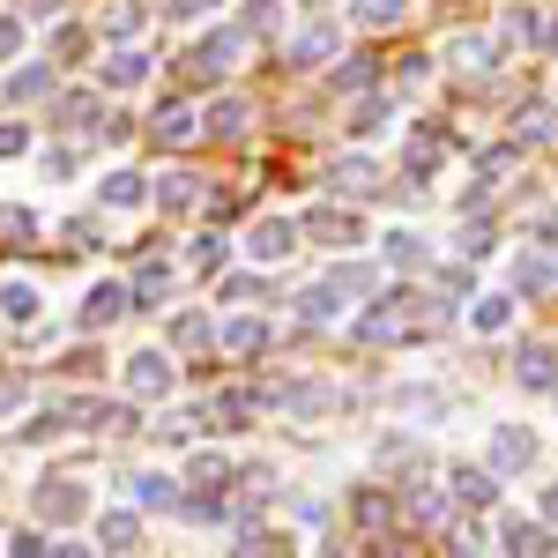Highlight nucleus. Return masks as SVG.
Wrapping results in <instances>:
<instances>
[{"mask_svg": "<svg viewBox=\"0 0 558 558\" xmlns=\"http://www.w3.org/2000/svg\"><path fill=\"white\" fill-rule=\"evenodd\" d=\"M97 544L105 551H142V514L134 507H105L97 514Z\"/></svg>", "mask_w": 558, "mask_h": 558, "instance_id": "obj_13", "label": "nucleus"}, {"mask_svg": "<svg viewBox=\"0 0 558 558\" xmlns=\"http://www.w3.org/2000/svg\"><path fill=\"white\" fill-rule=\"evenodd\" d=\"M45 179H75V149H45Z\"/></svg>", "mask_w": 558, "mask_h": 558, "instance_id": "obj_53", "label": "nucleus"}, {"mask_svg": "<svg viewBox=\"0 0 558 558\" xmlns=\"http://www.w3.org/2000/svg\"><path fill=\"white\" fill-rule=\"evenodd\" d=\"M544 521H558V484H544Z\"/></svg>", "mask_w": 558, "mask_h": 558, "instance_id": "obj_58", "label": "nucleus"}, {"mask_svg": "<svg viewBox=\"0 0 558 558\" xmlns=\"http://www.w3.org/2000/svg\"><path fill=\"white\" fill-rule=\"evenodd\" d=\"M268 410H283V417H320V410H336V387L328 380H291V387H268Z\"/></svg>", "mask_w": 558, "mask_h": 558, "instance_id": "obj_6", "label": "nucleus"}, {"mask_svg": "<svg viewBox=\"0 0 558 558\" xmlns=\"http://www.w3.org/2000/svg\"><path fill=\"white\" fill-rule=\"evenodd\" d=\"M410 15V0H350V23L357 31H395Z\"/></svg>", "mask_w": 558, "mask_h": 558, "instance_id": "obj_26", "label": "nucleus"}, {"mask_svg": "<svg viewBox=\"0 0 558 558\" xmlns=\"http://www.w3.org/2000/svg\"><path fill=\"white\" fill-rule=\"evenodd\" d=\"M128 499L142 507V514H179V499H186V492H179L172 470H134L128 476Z\"/></svg>", "mask_w": 558, "mask_h": 558, "instance_id": "obj_8", "label": "nucleus"}, {"mask_svg": "<svg viewBox=\"0 0 558 558\" xmlns=\"http://www.w3.org/2000/svg\"><path fill=\"white\" fill-rule=\"evenodd\" d=\"M52 128H97L105 120V105H97V89H68V97H52V112H45Z\"/></svg>", "mask_w": 558, "mask_h": 558, "instance_id": "obj_20", "label": "nucleus"}, {"mask_svg": "<svg viewBox=\"0 0 558 558\" xmlns=\"http://www.w3.org/2000/svg\"><path fill=\"white\" fill-rule=\"evenodd\" d=\"M239 52H246V31H209V38H194V52H186V75L216 83L223 68H239Z\"/></svg>", "mask_w": 558, "mask_h": 558, "instance_id": "obj_4", "label": "nucleus"}, {"mask_svg": "<svg viewBox=\"0 0 558 558\" xmlns=\"http://www.w3.org/2000/svg\"><path fill=\"white\" fill-rule=\"evenodd\" d=\"M202 425H209V410H179V417H157V425H149V432H157L165 447H186V439H194V432H202Z\"/></svg>", "mask_w": 558, "mask_h": 558, "instance_id": "obj_37", "label": "nucleus"}, {"mask_svg": "<svg viewBox=\"0 0 558 558\" xmlns=\"http://www.w3.org/2000/svg\"><path fill=\"white\" fill-rule=\"evenodd\" d=\"M365 179H373L365 157H343V165H336V186H350V194H365Z\"/></svg>", "mask_w": 558, "mask_h": 558, "instance_id": "obj_50", "label": "nucleus"}, {"mask_svg": "<svg viewBox=\"0 0 558 558\" xmlns=\"http://www.w3.org/2000/svg\"><path fill=\"white\" fill-rule=\"evenodd\" d=\"M60 239L83 254V246H97V223H89V216H75V223H60Z\"/></svg>", "mask_w": 558, "mask_h": 558, "instance_id": "obj_52", "label": "nucleus"}, {"mask_svg": "<svg viewBox=\"0 0 558 558\" xmlns=\"http://www.w3.org/2000/svg\"><path fill=\"white\" fill-rule=\"evenodd\" d=\"M31 149V128H0V157H23Z\"/></svg>", "mask_w": 558, "mask_h": 558, "instance_id": "obj_54", "label": "nucleus"}, {"mask_svg": "<svg viewBox=\"0 0 558 558\" xmlns=\"http://www.w3.org/2000/svg\"><path fill=\"white\" fill-rule=\"evenodd\" d=\"M536 239H544V246H558V216H544V223H536Z\"/></svg>", "mask_w": 558, "mask_h": 558, "instance_id": "obj_57", "label": "nucleus"}, {"mask_svg": "<svg viewBox=\"0 0 558 558\" xmlns=\"http://www.w3.org/2000/svg\"><path fill=\"white\" fill-rule=\"evenodd\" d=\"M299 239H305V223H299V216H260L254 231H246V254H254L260 268H276V260H291V254H299Z\"/></svg>", "mask_w": 558, "mask_h": 558, "instance_id": "obj_3", "label": "nucleus"}, {"mask_svg": "<svg viewBox=\"0 0 558 558\" xmlns=\"http://www.w3.org/2000/svg\"><path fill=\"white\" fill-rule=\"evenodd\" d=\"M0 239H8V246L38 239V216H31V209H0Z\"/></svg>", "mask_w": 558, "mask_h": 558, "instance_id": "obj_43", "label": "nucleus"}, {"mask_svg": "<svg viewBox=\"0 0 558 558\" xmlns=\"http://www.w3.org/2000/svg\"><path fill=\"white\" fill-rule=\"evenodd\" d=\"M194 186H202V179H186V172H172V179H165V186H157V202H165V216L194 209Z\"/></svg>", "mask_w": 558, "mask_h": 558, "instance_id": "obj_41", "label": "nucleus"}, {"mask_svg": "<svg viewBox=\"0 0 558 558\" xmlns=\"http://www.w3.org/2000/svg\"><path fill=\"white\" fill-rule=\"evenodd\" d=\"M246 120H254V112H246V97H216V105H209V120H202V134H216V142H223V134H239V128H246Z\"/></svg>", "mask_w": 558, "mask_h": 558, "instance_id": "obj_31", "label": "nucleus"}, {"mask_svg": "<svg viewBox=\"0 0 558 558\" xmlns=\"http://www.w3.org/2000/svg\"><path fill=\"white\" fill-rule=\"evenodd\" d=\"M216 299H223V305H254L260 299V276H223V283H216Z\"/></svg>", "mask_w": 558, "mask_h": 558, "instance_id": "obj_45", "label": "nucleus"}, {"mask_svg": "<svg viewBox=\"0 0 558 558\" xmlns=\"http://www.w3.org/2000/svg\"><path fill=\"white\" fill-rule=\"evenodd\" d=\"M551 283H558V268H551L544 254H521V260H514V299H544Z\"/></svg>", "mask_w": 558, "mask_h": 558, "instance_id": "obj_25", "label": "nucleus"}, {"mask_svg": "<svg viewBox=\"0 0 558 558\" xmlns=\"http://www.w3.org/2000/svg\"><path fill=\"white\" fill-rule=\"evenodd\" d=\"M216 8H223V0H165L172 23H202V15H216Z\"/></svg>", "mask_w": 558, "mask_h": 558, "instance_id": "obj_49", "label": "nucleus"}, {"mask_svg": "<svg viewBox=\"0 0 558 558\" xmlns=\"http://www.w3.org/2000/svg\"><path fill=\"white\" fill-rule=\"evenodd\" d=\"M380 128H387V97H357V105L343 112V134H350V142H373Z\"/></svg>", "mask_w": 558, "mask_h": 558, "instance_id": "obj_27", "label": "nucleus"}, {"mask_svg": "<svg viewBox=\"0 0 558 558\" xmlns=\"http://www.w3.org/2000/svg\"><path fill=\"white\" fill-rule=\"evenodd\" d=\"M470 328L476 336H507L514 328V299H470Z\"/></svg>", "mask_w": 558, "mask_h": 558, "instance_id": "obj_28", "label": "nucleus"}, {"mask_svg": "<svg viewBox=\"0 0 558 558\" xmlns=\"http://www.w3.org/2000/svg\"><path fill=\"white\" fill-rule=\"evenodd\" d=\"M514 157H521V142H499V149H484V157H476V179H499V172H514Z\"/></svg>", "mask_w": 558, "mask_h": 558, "instance_id": "obj_44", "label": "nucleus"}, {"mask_svg": "<svg viewBox=\"0 0 558 558\" xmlns=\"http://www.w3.org/2000/svg\"><path fill=\"white\" fill-rule=\"evenodd\" d=\"M260 410H268V387H216V402H209V425L239 432V425H254Z\"/></svg>", "mask_w": 558, "mask_h": 558, "instance_id": "obj_10", "label": "nucleus"}, {"mask_svg": "<svg viewBox=\"0 0 558 558\" xmlns=\"http://www.w3.org/2000/svg\"><path fill=\"white\" fill-rule=\"evenodd\" d=\"M558 134V105H521L514 112V142H551Z\"/></svg>", "mask_w": 558, "mask_h": 558, "instance_id": "obj_29", "label": "nucleus"}, {"mask_svg": "<svg viewBox=\"0 0 558 558\" xmlns=\"http://www.w3.org/2000/svg\"><path fill=\"white\" fill-rule=\"evenodd\" d=\"M120 313H134V291L105 276V283H89V299H83V313H75V328H83V336H105Z\"/></svg>", "mask_w": 558, "mask_h": 558, "instance_id": "obj_5", "label": "nucleus"}, {"mask_svg": "<svg viewBox=\"0 0 558 558\" xmlns=\"http://www.w3.org/2000/svg\"><path fill=\"white\" fill-rule=\"evenodd\" d=\"M305 239H320V246H365V216L357 209H305Z\"/></svg>", "mask_w": 558, "mask_h": 558, "instance_id": "obj_7", "label": "nucleus"}, {"mask_svg": "<svg viewBox=\"0 0 558 558\" xmlns=\"http://www.w3.org/2000/svg\"><path fill=\"white\" fill-rule=\"evenodd\" d=\"M15 402H23V380H0V417H8Z\"/></svg>", "mask_w": 558, "mask_h": 558, "instance_id": "obj_56", "label": "nucleus"}, {"mask_svg": "<svg viewBox=\"0 0 558 558\" xmlns=\"http://www.w3.org/2000/svg\"><path fill=\"white\" fill-rule=\"evenodd\" d=\"M328 283H336L343 299H373V260H336Z\"/></svg>", "mask_w": 558, "mask_h": 558, "instance_id": "obj_32", "label": "nucleus"}, {"mask_svg": "<svg viewBox=\"0 0 558 558\" xmlns=\"http://www.w3.org/2000/svg\"><path fill=\"white\" fill-rule=\"evenodd\" d=\"M514 380L536 387V395H551V387H558V350L551 343H521L514 350Z\"/></svg>", "mask_w": 558, "mask_h": 558, "instance_id": "obj_12", "label": "nucleus"}, {"mask_svg": "<svg viewBox=\"0 0 558 558\" xmlns=\"http://www.w3.org/2000/svg\"><path fill=\"white\" fill-rule=\"evenodd\" d=\"M447 499L454 507H492L499 499V470H454L447 476Z\"/></svg>", "mask_w": 558, "mask_h": 558, "instance_id": "obj_19", "label": "nucleus"}, {"mask_svg": "<svg viewBox=\"0 0 558 558\" xmlns=\"http://www.w3.org/2000/svg\"><path fill=\"white\" fill-rule=\"evenodd\" d=\"M23 38H31L23 15H0V60H23Z\"/></svg>", "mask_w": 558, "mask_h": 558, "instance_id": "obj_48", "label": "nucleus"}, {"mask_svg": "<svg viewBox=\"0 0 558 558\" xmlns=\"http://www.w3.org/2000/svg\"><path fill=\"white\" fill-rule=\"evenodd\" d=\"M128 291H134V313H157V305L172 299V260H142Z\"/></svg>", "mask_w": 558, "mask_h": 558, "instance_id": "obj_14", "label": "nucleus"}, {"mask_svg": "<svg viewBox=\"0 0 558 558\" xmlns=\"http://www.w3.org/2000/svg\"><path fill=\"white\" fill-rule=\"evenodd\" d=\"M216 343L231 350V357H260V350H268V320L239 313V320H223V328H216Z\"/></svg>", "mask_w": 558, "mask_h": 558, "instance_id": "obj_18", "label": "nucleus"}, {"mask_svg": "<svg viewBox=\"0 0 558 558\" xmlns=\"http://www.w3.org/2000/svg\"><path fill=\"white\" fill-rule=\"evenodd\" d=\"M544 45H551V52H558V8H551V23H544Z\"/></svg>", "mask_w": 558, "mask_h": 558, "instance_id": "obj_59", "label": "nucleus"}, {"mask_svg": "<svg viewBox=\"0 0 558 558\" xmlns=\"http://www.w3.org/2000/svg\"><path fill=\"white\" fill-rule=\"evenodd\" d=\"M97 202H105V209H142V202H149V179L142 172H105L97 179Z\"/></svg>", "mask_w": 558, "mask_h": 558, "instance_id": "obj_21", "label": "nucleus"}, {"mask_svg": "<svg viewBox=\"0 0 558 558\" xmlns=\"http://www.w3.org/2000/svg\"><path fill=\"white\" fill-rule=\"evenodd\" d=\"M120 380H128L134 402H165L179 387V365H172V350H134L128 365H120Z\"/></svg>", "mask_w": 558, "mask_h": 558, "instance_id": "obj_2", "label": "nucleus"}, {"mask_svg": "<svg viewBox=\"0 0 558 558\" xmlns=\"http://www.w3.org/2000/svg\"><path fill=\"white\" fill-rule=\"evenodd\" d=\"M142 23H149V15H142V0H112L105 38H112V45H134V38H142Z\"/></svg>", "mask_w": 558, "mask_h": 558, "instance_id": "obj_30", "label": "nucleus"}, {"mask_svg": "<svg viewBox=\"0 0 558 558\" xmlns=\"http://www.w3.org/2000/svg\"><path fill=\"white\" fill-rule=\"evenodd\" d=\"M239 558H260V551H291V536H276V529H239Z\"/></svg>", "mask_w": 558, "mask_h": 558, "instance_id": "obj_39", "label": "nucleus"}, {"mask_svg": "<svg viewBox=\"0 0 558 558\" xmlns=\"http://www.w3.org/2000/svg\"><path fill=\"white\" fill-rule=\"evenodd\" d=\"M350 507H357V521H365V529H380V521L395 514V499H387V492H357Z\"/></svg>", "mask_w": 558, "mask_h": 558, "instance_id": "obj_46", "label": "nucleus"}, {"mask_svg": "<svg viewBox=\"0 0 558 558\" xmlns=\"http://www.w3.org/2000/svg\"><path fill=\"white\" fill-rule=\"evenodd\" d=\"M299 8H320V0H299Z\"/></svg>", "mask_w": 558, "mask_h": 558, "instance_id": "obj_60", "label": "nucleus"}, {"mask_svg": "<svg viewBox=\"0 0 558 558\" xmlns=\"http://www.w3.org/2000/svg\"><path fill=\"white\" fill-rule=\"evenodd\" d=\"M149 134H157L165 149H179V142H194V134H202V120H194V105H157Z\"/></svg>", "mask_w": 558, "mask_h": 558, "instance_id": "obj_23", "label": "nucleus"}, {"mask_svg": "<svg viewBox=\"0 0 558 558\" xmlns=\"http://www.w3.org/2000/svg\"><path fill=\"white\" fill-rule=\"evenodd\" d=\"M499 551H514V558H544V551H558V544H551V521H521V514H507V521H499Z\"/></svg>", "mask_w": 558, "mask_h": 558, "instance_id": "obj_11", "label": "nucleus"}, {"mask_svg": "<svg viewBox=\"0 0 558 558\" xmlns=\"http://www.w3.org/2000/svg\"><path fill=\"white\" fill-rule=\"evenodd\" d=\"M454 68H470V75L499 68V38H454Z\"/></svg>", "mask_w": 558, "mask_h": 558, "instance_id": "obj_35", "label": "nucleus"}, {"mask_svg": "<svg viewBox=\"0 0 558 558\" xmlns=\"http://www.w3.org/2000/svg\"><path fill=\"white\" fill-rule=\"evenodd\" d=\"M380 260H387V268H425V231H402V223H395V231H387V239H380Z\"/></svg>", "mask_w": 558, "mask_h": 558, "instance_id": "obj_24", "label": "nucleus"}, {"mask_svg": "<svg viewBox=\"0 0 558 558\" xmlns=\"http://www.w3.org/2000/svg\"><path fill=\"white\" fill-rule=\"evenodd\" d=\"M68 417H75V402H45V410H31V425L15 432V439H23V447H45V439H60V432H75Z\"/></svg>", "mask_w": 558, "mask_h": 558, "instance_id": "obj_22", "label": "nucleus"}, {"mask_svg": "<svg viewBox=\"0 0 558 558\" xmlns=\"http://www.w3.org/2000/svg\"><path fill=\"white\" fill-rule=\"evenodd\" d=\"M373 68H380V60H365V52L336 60V89H373Z\"/></svg>", "mask_w": 558, "mask_h": 558, "instance_id": "obj_40", "label": "nucleus"}, {"mask_svg": "<svg viewBox=\"0 0 558 558\" xmlns=\"http://www.w3.org/2000/svg\"><path fill=\"white\" fill-rule=\"evenodd\" d=\"M186 484H231V462H223L216 447H194V454H186Z\"/></svg>", "mask_w": 558, "mask_h": 558, "instance_id": "obj_38", "label": "nucleus"}, {"mask_svg": "<svg viewBox=\"0 0 558 558\" xmlns=\"http://www.w3.org/2000/svg\"><path fill=\"white\" fill-rule=\"evenodd\" d=\"M31 514L45 529H75V521H89V484L83 476H45L38 492H31Z\"/></svg>", "mask_w": 558, "mask_h": 558, "instance_id": "obj_1", "label": "nucleus"}, {"mask_svg": "<svg viewBox=\"0 0 558 558\" xmlns=\"http://www.w3.org/2000/svg\"><path fill=\"white\" fill-rule=\"evenodd\" d=\"M45 89H52V68H15V83H8V97H23V105H38Z\"/></svg>", "mask_w": 558, "mask_h": 558, "instance_id": "obj_42", "label": "nucleus"}, {"mask_svg": "<svg viewBox=\"0 0 558 558\" xmlns=\"http://www.w3.org/2000/svg\"><path fill=\"white\" fill-rule=\"evenodd\" d=\"M336 313H343V291H336V283H313V291L299 299V320H313V328L336 320Z\"/></svg>", "mask_w": 558, "mask_h": 558, "instance_id": "obj_33", "label": "nucleus"}, {"mask_svg": "<svg viewBox=\"0 0 558 558\" xmlns=\"http://www.w3.org/2000/svg\"><path fill=\"white\" fill-rule=\"evenodd\" d=\"M223 254H231V246H223V231H202V239L186 246V268H194V276H216V268H223Z\"/></svg>", "mask_w": 558, "mask_h": 558, "instance_id": "obj_36", "label": "nucleus"}, {"mask_svg": "<svg viewBox=\"0 0 558 558\" xmlns=\"http://www.w3.org/2000/svg\"><path fill=\"white\" fill-rule=\"evenodd\" d=\"M320 60H336V31L328 23H313V31H299L283 45V68H320Z\"/></svg>", "mask_w": 558, "mask_h": 558, "instance_id": "obj_16", "label": "nucleus"}, {"mask_svg": "<svg viewBox=\"0 0 558 558\" xmlns=\"http://www.w3.org/2000/svg\"><path fill=\"white\" fill-rule=\"evenodd\" d=\"M402 410H410V417H439L447 395H432V387H402Z\"/></svg>", "mask_w": 558, "mask_h": 558, "instance_id": "obj_47", "label": "nucleus"}, {"mask_svg": "<svg viewBox=\"0 0 558 558\" xmlns=\"http://www.w3.org/2000/svg\"><path fill=\"white\" fill-rule=\"evenodd\" d=\"M492 470H499V476L536 470V432H529V425H492Z\"/></svg>", "mask_w": 558, "mask_h": 558, "instance_id": "obj_9", "label": "nucleus"}, {"mask_svg": "<svg viewBox=\"0 0 558 558\" xmlns=\"http://www.w3.org/2000/svg\"><path fill=\"white\" fill-rule=\"evenodd\" d=\"M97 83H105V89H142V83H149V52L120 45V52H112V60L97 68Z\"/></svg>", "mask_w": 558, "mask_h": 558, "instance_id": "obj_17", "label": "nucleus"}, {"mask_svg": "<svg viewBox=\"0 0 558 558\" xmlns=\"http://www.w3.org/2000/svg\"><path fill=\"white\" fill-rule=\"evenodd\" d=\"M38 313H45V299H38V283H31V276H8V283H0V320L31 328Z\"/></svg>", "mask_w": 558, "mask_h": 558, "instance_id": "obj_15", "label": "nucleus"}, {"mask_svg": "<svg viewBox=\"0 0 558 558\" xmlns=\"http://www.w3.org/2000/svg\"><path fill=\"white\" fill-rule=\"evenodd\" d=\"M216 328H209V313H172V328H165V343L172 350H194V343H209Z\"/></svg>", "mask_w": 558, "mask_h": 558, "instance_id": "obj_34", "label": "nucleus"}, {"mask_svg": "<svg viewBox=\"0 0 558 558\" xmlns=\"http://www.w3.org/2000/svg\"><path fill=\"white\" fill-rule=\"evenodd\" d=\"M507 38L536 45V38H544V23H536V15H529V8H514V15H507Z\"/></svg>", "mask_w": 558, "mask_h": 558, "instance_id": "obj_51", "label": "nucleus"}, {"mask_svg": "<svg viewBox=\"0 0 558 558\" xmlns=\"http://www.w3.org/2000/svg\"><path fill=\"white\" fill-rule=\"evenodd\" d=\"M60 8H68V0H23V15H31V23H52Z\"/></svg>", "mask_w": 558, "mask_h": 558, "instance_id": "obj_55", "label": "nucleus"}]
</instances>
